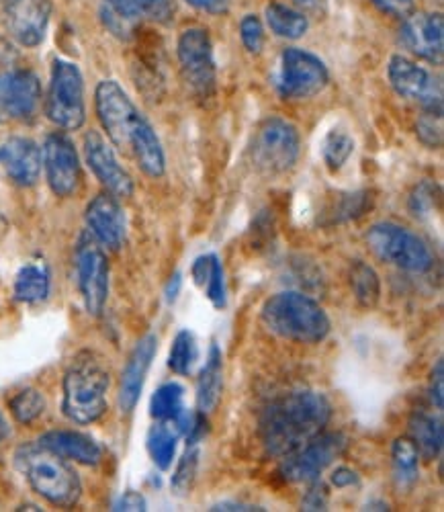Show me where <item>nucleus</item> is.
<instances>
[{
    "instance_id": "3",
    "label": "nucleus",
    "mask_w": 444,
    "mask_h": 512,
    "mask_svg": "<svg viewBox=\"0 0 444 512\" xmlns=\"http://www.w3.org/2000/svg\"><path fill=\"white\" fill-rule=\"evenodd\" d=\"M262 324L273 334L299 345H316L330 334L326 310L299 291H281L264 302Z\"/></svg>"
},
{
    "instance_id": "21",
    "label": "nucleus",
    "mask_w": 444,
    "mask_h": 512,
    "mask_svg": "<svg viewBox=\"0 0 444 512\" xmlns=\"http://www.w3.org/2000/svg\"><path fill=\"white\" fill-rule=\"evenodd\" d=\"M0 166L19 187H33L41 173V152L29 138H9L0 144Z\"/></svg>"
},
{
    "instance_id": "26",
    "label": "nucleus",
    "mask_w": 444,
    "mask_h": 512,
    "mask_svg": "<svg viewBox=\"0 0 444 512\" xmlns=\"http://www.w3.org/2000/svg\"><path fill=\"white\" fill-rule=\"evenodd\" d=\"M393 480L399 490H410L420 478V453L412 439H397L391 447Z\"/></svg>"
},
{
    "instance_id": "4",
    "label": "nucleus",
    "mask_w": 444,
    "mask_h": 512,
    "mask_svg": "<svg viewBox=\"0 0 444 512\" xmlns=\"http://www.w3.org/2000/svg\"><path fill=\"white\" fill-rule=\"evenodd\" d=\"M17 469L29 486L56 506H74L82 494V484L74 467L54 451L39 443H27L15 453Z\"/></svg>"
},
{
    "instance_id": "11",
    "label": "nucleus",
    "mask_w": 444,
    "mask_h": 512,
    "mask_svg": "<svg viewBox=\"0 0 444 512\" xmlns=\"http://www.w3.org/2000/svg\"><path fill=\"white\" fill-rule=\"evenodd\" d=\"M326 64L309 52L289 48L281 56V72L277 80V91L283 99H309L316 97L328 87Z\"/></svg>"
},
{
    "instance_id": "39",
    "label": "nucleus",
    "mask_w": 444,
    "mask_h": 512,
    "mask_svg": "<svg viewBox=\"0 0 444 512\" xmlns=\"http://www.w3.org/2000/svg\"><path fill=\"white\" fill-rule=\"evenodd\" d=\"M434 187L432 185H428V183H424V185H420L418 189H416V193L412 195V201H410V207H412V211H414V216L416 218H422V216H426V213L432 209V205H434Z\"/></svg>"
},
{
    "instance_id": "24",
    "label": "nucleus",
    "mask_w": 444,
    "mask_h": 512,
    "mask_svg": "<svg viewBox=\"0 0 444 512\" xmlns=\"http://www.w3.org/2000/svg\"><path fill=\"white\" fill-rule=\"evenodd\" d=\"M408 431L420 457H424L426 461H432L442 453L444 429L438 416H432L428 412H414L408 422Z\"/></svg>"
},
{
    "instance_id": "45",
    "label": "nucleus",
    "mask_w": 444,
    "mask_h": 512,
    "mask_svg": "<svg viewBox=\"0 0 444 512\" xmlns=\"http://www.w3.org/2000/svg\"><path fill=\"white\" fill-rule=\"evenodd\" d=\"M187 3L199 11L211 13V15H219L228 11V3L230 0H187Z\"/></svg>"
},
{
    "instance_id": "44",
    "label": "nucleus",
    "mask_w": 444,
    "mask_h": 512,
    "mask_svg": "<svg viewBox=\"0 0 444 512\" xmlns=\"http://www.w3.org/2000/svg\"><path fill=\"white\" fill-rule=\"evenodd\" d=\"M330 480H332V484L336 488H352V486H359L361 484L359 474L354 472V469H350V467H338Z\"/></svg>"
},
{
    "instance_id": "30",
    "label": "nucleus",
    "mask_w": 444,
    "mask_h": 512,
    "mask_svg": "<svg viewBox=\"0 0 444 512\" xmlns=\"http://www.w3.org/2000/svg\"><path fill=\"white\" fill-rule=\"evenodd\" d=\"M266 23H269L271 31L285 39H299L305 35L309 23L307 17L287 5L273 3L266 7Z\"/></svg>"
},
{
    "instance_id": "40",
    "label": "nucleus",
    "mask_w": 444,
    "mask_h": 512,
    "mask_svg": "<svg viewBox=\"0 0 444 512\" xmlns=\"http://www.w3.org/2000/svg\"><path fill=\"white\" fill-rule=\"evenodd\" d=\"M375 7L391 17L406 19L414 11V0H373Z\"/></svg>"
},
{
    "instance_id": "27",
    "label": "nucleus",
    "mask_w": 444,
    "mask_h": 512,
    "mask_svg": "<svg viewBox=\"0 0 444 512\" xmlns=\"http://www.w3.org/2000/svg\"><path fill=\"white\" fill-rule=\"evenodd\" d=\"M115 15L125 21L152 19L158 23H168L174 15L172 0H107Z\"/></svg>"
},
{
    "instance_id": "6",
    "label": "nucleus",
    "mask_w": 444,
    "mask_h": 512,
    "mask_svg": "<svg viewBox=\"0 0 444 512\" xmlns=\"http://www.w3.org/2000/svg\"><path fill=\"white\" fill-rule=\"evenodd\" d=\"M367 242L381 261L395 265L410 273H426L432 269L434 259L430 248L404 226L393 222H381L371 226L367 232Z\"/></svg>"
},
{
    "instance_id": "50",
    "label": "nucleus",
    "mask_w": 444,
    "mask_h": 512,
    "mask_svg": "<svg viewBox=\"0 0 444 512\" xmlns=\"http://www.w3.org/2000/svg\"><path fill=\"white\" fill-rule=\"evenodd\" d=\"M293 3H297V5H301V7H314L318 0H293Z\"/></svg>"
},
{
    "instance_id": "17",
    "label": "nucleus",
    "mask_w": 444,
    "mask_h": 512,
    "mask_svg": "<svg viewBox=\"0 0 444 512\" xmlns=\"http://www.w3.org/2000/svg\"><path fill=\"white\" fill-rule=\"evenodd\" d=\"M84 154L88 166H91L95 177L103 183L107 193H111L117 199H127L133 195V179L119 164L111 144H107V140L99 132L86 134Z\"/></svg>"
},
{
    "instance_id": "35",
    "label": "nucleus",
    "mask_w": 444,
    "mask_h": 512,
    "mask_svg": "<svg viewBox=\"0 0 444 512\" xmlns=\"http://www.w3.org/2000/svg\"><path fill=\"white\" fill-rule=\"evenodd\" d=\"M197 465H199V449L197 445H189L187 453L183 455L179 467L172 476V488L179 494H187L193 488L195 476H197Z\"/></svg>"
},
{
    "instance_id": "7",
    "label": "nucleus",
    "mask_w": 444,
    "mask_h": 512,
    "mask_svg": "<svg viewBox=\"0 0 444 512\" xmlns=\"http://www.w3.org/2000/svg\"><path fill=\"white\" fill-rule=\"evenodd\" d=\"M299 156V132L297 127L283 119L271 117L262 121L252 144L254 166L264 175H283Z\"/></svg>"
},
{
    "instance_id": "42",
    "label": "nucleus",
    "mask_w": 444,
    "mask_h": 512,
    "mask_svg": "<svg viewBox=\"0 0 444 512\" xmlns=\"http://www.w3.org/2000/svg\"><path fill=\"white\" fill-rule=\"evenodd\" d=\"M430 398L432 404L442 410L444 404V363L442 359L436 363V367L432 369V379H430Z\"/></svg>"
},
{
    "instance_id": "13",
    "label": "nucleus",
    "mask_w": 444,
    "mask_h": 512,
    "mask_svg": "<svg viewBox=\"0 0 444 512\" xmlns=\"http://www.w3.org/2000/svg\"><path fill=\"white\" fill-rule=\"evenodd\" d=\"M179 62L193 93L207 99L215 91V60L209 33L201 27L187 29L179 39Z\"/></svg>"
},
{
    "instance_id": "1",
    "label": "nucleus",
    "mask_w": 444,
    "mask_h": 512,
    "mask_svg": "<svg viewBox=\"0 0 444 512\" xmlns=\"http://www.w3.org/2000/svg\"><path fill=\"white\" fill-rule=\"evenodd\" d=\"M95 103L99 121L111 144L136 160L144 175L160 179L166 170L162 144L150 121L131 103L119 82L103 80L97 87Z\"/></svg>"
},
{
    "instance_id": "48",
    "label": "nucleus",
    "mask_w": 444,
    "mask_h": 512,
    "mask_svg": "<svg viewBox=\"0 0 444 512\" xmlns=\"http://www.w3.org/2000/svg\"><path fill=\"white\" fill-rule=\"evenodd\" d=\"M211 510H262V508L248 506V504H236V502H221V504H215Z\"/></svg>"
},
{
    "instance_id": "36",
    "label": "nucleus",
    "mask_w": 444,
    "mask_h": 512,
    "mask_svg": "<svg viewBox=\"0 0 444 512\" xmlns=\"http://www.w3.org/2000/svg\"><path fill=\"white\" fill-rule=\"evenodd\" d=\"M240 35L244 41V48L250 54H260L262 46H264V29L262 23L256 15H246L240 23Z\"/></svg>"
},
{
    "instance_id": "49",
    "label": "nucleus",
    "mask_w": 444,
    "mask_h": 512,
    "mask_svg": "<svg viewBox=\"0 0 444 512\" xmlns=\"http://www.w3.org/2000/svg\"><path fill=\"white\" fill-rule=\"evenodd\" d=\"M9 433H11L9 422H7V418L3 416V412H0V441H5V439L9 437Z\"/></svg>"
},
{
    "instance_id": "14",
    "label": "nucleus",
    "mask_w": 444,
    "mask_h": 512,
    "mask_svg": "<svg viewBox=\"0 0 444 512\" xmlns=\"http://www.w3.org/2000/svg\"><path fill=\"white\" fill-rule=\"evenodd\" d=\"M41 103V84L31 70H7L0 74V123L33 119Z\"/></svg>"
},
{
    "instance_id": "5",
    "label": "nucleus",
    "mask_w": 444,
    "mask_h": 512,
    "mask_svg": "<svg viewBox=\"0 0 444 512\" xmlns=\"http://www.w3.org/2000/svg\"><path fill=\"white\" fill-rule=\"evenodd\" d=\"M109 371L95 353H80L64 375V414L76 424H91L107 412Z\"/></svg>"
},
{
    "instance_id": "12",
    "label": "nucleus",
    "mask_w": 444,
    "mask_h": 512,
    "mask_svg": "<svg viewBox=\"0 0 444 512\" xmlns=\"http://www.w3.org/2000/svg\"><path fill=\"white\" fill-rule=\"evenodd\" d=\"M387 74L399 97L420 105L426 113L442 115V84L428 70L404 56H393Z\"/></svg>"
},
{
    "instance_id": "29",
    "label": "nucleus",
    "mask_w": 444,
    "mask_h": 512,
    "mask_svg": "<svg viewBox=\"0 0 444 512\" xmlns=\"http://www.w3.org/2000/svg\"><path fill=\"white\" fill-rule=\"evenodd\" d=\"M350 289L359 306L371 310L381 300V281L375 269L363 261H354L350 267Z\"/></svg>"
},
{
    "instance_id": "2",
    "label": "nucleus",
    "mask_w": 444,
    "mask_h": 512,
    "mask_svg": "<svg viewBox=\"0 0 444 512\" xmlns=\"http://www.w3.org/2000/svg\"><path fill=\"white\" fill-rule=\"evenodd\" d=\"M332 418V404L320 392H291L264 408L260 441L271 457H287L324 433Z\"/></svg>"
},
{
    "instance_id": "25",
    "label": "nucleus",
    "mask_w": 444,
    "mask_h": 512,
    "mask_svg": "<svg viewBox=\"0 0 444 512\" xmlns=\"http://www.w3.org/2000/svg\"><path fill=\"white\" fill-rule=\"evenodd\" d=\"M50 295V271L41 261L25 263L15 277V297L25 304L43 302Z\"/></svg>"
},
{
    "instance_id": "28",
    "label": "nucleus",
    "mask_w": 444,
    "mask_h": 512,
    "mask_svg": "<svg viewBox=\"0 0 444 512\" xmlns=\"http://www.w3.org/2000/svg\"><path fill=\"white\" fill-rule=\"evenodd\" d=\"M179 437L181 433L176 431V426L166 420H158V424H154L148 433V453L162 472L170 469L176 457V443H179Z\"/></svg>"
},
{
    "instance_id": "41",
    "label": "nucleus",
    "mask_w": 444,
    "mask_h": 512,
    "mask_svg": "<svg viewBox=\"0 0 444 512\" xmlns=\"http://www.w3.org/2000/svg\"><path fill=\"white\" fill-rule=\"evenodd\" d=\"M215 261H217L215 254H203V256H199V259L193 263L191 275H193V281H195L197 287H205V285H207Z\"/></svg>"
},
{
    "instance_id": "33",
    "label": "nucleus",
    "mask_w": 444,
    "mask_h": 512,
    "mask_svg": "<svg viewBox=\"0 0 444 512\" xmlns=\"http://www.w3.org/2000/svg\"><path fill=\"white\" fill-rule=\"evenodd\" d=\"M11 414L15 416L17 422L21 424H31L33 420H37L43 410H46V400H43L41 392L27 388L23 392H19L11 402H9Z\"/></svg>"
},
{
    "instance_id": "32",
    "label": "nucleus",
    "mask_w": 444,
    "mask_h": 512,
    "mask_svg": "<svg viewBox=\"0 0 444 512\" xmlns=\"http://www.w3.org/2000/svg\"><path fill=\"white\" fill-rule=\"evenodd\" d=\"M197 359H199V349H197V340H195L193 332L181 330L179 334H176L174 343L170 347L168 367L176 375H189L193 371Z\"/></svg>"
},
{
    "instance_id": "34",
    "label": "nucleus",
    "mask_w": 444,
    "mask_h": 512,
    "mask_svg": "<svg viewBox=\"0 0 444 512\" xmlns=\"http://www.w3.org/2000/svg\"><path fill=\"white\" fill-rule=\"evenodd\" d=\"M354 152V142L344 132H330L324 140V160L332 170H338L344 166V162Z\"/></svg>"
},
{
    "instance_id": "31",
    "label": "nucleus",
    "mask_w": 444,
    "mask_h": 512,
    "mask_svg": "<svg viewBox=\"0 0 444 512\" xmlns=\"http://www.w3.org/2000/svg\"><path fill=\"white\" fill-rule=\"evenodd\" d=\"M183 402H185L183 386H179V383H174V381L164 383V386H160L154 392V396L150 400V414L156 420L172 422L183 412V408H185Z\"/></svg>"
},
{
    "instance_id": "22",
    "label": "nucleus",
    "mask_w": 444,
    "mask_h": 512,
    "mask_svg": "<svg viewBox=\"0 0 444 512\" xmlns=\"http://www.w3.org/2000/svg\"><path fill=\"white\" fill-rule=\"evenodd\" d=\"M39 445L54 451L56 455L78 461L84 465H97L103 457V449L95 439L74 431H52L39 439Z\"/></svg>"
},
{
    "instance_id": "15",
    "label": "nucleus",
    "mask_w": 444,
    "mask_h": 512,
    "mask_svg": "<svg viewBox=\"0 0 444 512\" xmlns=\"http://www.w3.org/2000/svg\"><path fill=\"white\" fill-rule=\"evenodd\" d=\"M43 166L50 189L58 197H70L78 191L82 181V168L74 144L64 134L48 136L43 144Z\"/></svg>"
},
{
    "instance_id": "43",
    "label": "nucleus",
    "mask_w": 444,
    "mask_h": 512,
    "mask_svg": "<svg viewBox=\"0 0 444 512\" xmlns=\"http://www.w3.org/2000/svg\"><path fill=\"white\" fill-rule=\"evenodd\" d=\"M326 506H328V492L316 480L312 490H309L303 498V510H326Z\"/></svg>"
},
{
    "instance_id": "38",
    "label": "nucleus",
    "mask_w": 444,
    "mask_h": 512,
    "mask_svg": "<svg viewBox=\"0 0 444 512\" xmlns=\"http://www.w3.org/2000/svg\"><path fill=\"white\" fill-rule=\"evenodd\" d=\"M442 115L436 113H426L418 121V138L426 146H440L442 144Z\"/></svg>"
},
{
    "instance_id": "9",
    "label": "nucleus",
    "mask_w": 444,
    "mask_h": 512,
    "mask_svg": "<svg viewBox=\"0 0 444 512\" xmlns=\"http://www.w3.org/2000/svg\"><path fill=\"white\" fill-rule=\"evenodd\" d=\"M46 113L62 130H78L86 119L84 82L76 64L56 60L52 70Z\"/></svg>"
},
{
    "instance_id": "47",
    "label": "nucleus",
    "mask_w": 444,
    "mask_h": 512,
    "mask_svg": "<svg viewBox=\"0 0 444 512\" xmlns=\"http://www.w3.org/2000/svg\"><path fill=\"white\" fill-rule=\"evenodd\" d=\"M181 285H183V279H181V273H174L166 285V300L168 302H174L176 295H179L181 291Z\"/></svg>"
},
{
    "instance_id": "37",
    "label": "nucleus",
    "mask_w": 444,
    "mask_h": 512,
    "mask_svg": "<svg viewBox=\"0 0 444 512\" xmlns=\"http://www.w3.org/2000/svg\"><path fill=\"white\" fill-rule=\"evenodd\" d=\"M203 289H205L207 300L217 310L226 308V279H224V267H221L219 259L215 261V265L211 269V275H209V281H207V285Z\"/></svg>"
},
{
    "instance_id": "10",
    "label": "nucleus",
    "mask_w": 444,
    "mask_h": 512,
    "mask_svg": "<svg viewBox=\"0 0 444 512\" xmlns=\"http://www.w3.org/2000/svg\"><path fill=\"white\" fill-rule=\"evenodd\" d=\"M346 447L348 439L342 433H320L295 453L283 457L279 474L291 484L316 482Z\"/></svg>"
},
{
    "instance_id": "19",
    "label": "nucleus",
    "mask_w": 444,
    "mask_h": 512,
    "mask_svg": "<svg viewBox=\"0 0 444 512\" xmlns=\"http://www.w3.org/2000/svg\"><path fill=\"white\" fill-rule=\"evenodd\" d=\"M86 226L103 246L119 250L125 242V213L111 193L97 195L86 207Z\"/></svg>"
},
{
    "instance_id": "16",
    "label": "nucleus",
    "mask_w": 444,
    "mask_h": 512,
    "mask_svg": "<svg viewBox=\"0 0 444 512\" xmlns=\"http://www.w3.org/2000/svg\"><path fill=\"white\" fill-rule=\"evenodd\" d=\"M3 13L9 33L19 44L35 48L46 37L52 3L50 0H3Z\"/></svg>"
},
{
    "instance_id": "23",
    "label": "nucleus",
    "mask_w": 444,
    "mask_h": 512,
    "mask_svg": "<svg viewBox=\"0 0 444 512\" xmlns=\"http://www.w3.org/2000/svg\"><path fill=\"white\" fill-rule=\"evenodd\" d=\"M224 390V363H221V351L217 345H211L205 367L197 379V406L199 412L209 414L215 410Z\"/></svg>"
},
{
    "instance_id": "46",
    "label": "nucleus",
    "mask_w": 444,
    "mask_h": 512,
    "mask_svg": "<svg viewBox=\"0 0 444 512\" xmlns=\"http://www.w3.org/2000/svg\"><path fill=\"white\" fill-rule=\"evenodd\" d=\"M115 510H146V500L138 492H127L119 498Z\"/></svg>"
},
{
    "instance_id": "8",
    "label": "nucleus",
    "mask_w": 444,
    "mask_h": 512,
    "mask_svg": "<svg viewBox=\"0 0 444 512\" xmlns=\"http://www.w3.org/2000/svg\"><path fill=\"white\" fill-rule=\"evenodd\" d=\"M74 265L82 302L88 314L99 316L109 295V261L103 244L91 232H84L78 238Z\"/></svg>"
},
{
    "instance_id": "20",
    "label": "nucleus",
    "mask_w": 444,
    "mask_h": 512,
    "mask_svg": "<svg viewBox=\"0 0 444 512\" xmlns=\"http://www.w3.org/2000/svg\"><path fill=\"white\" fill-rule=\"evenodd\" d=\"M156 351H158V338L154 334H146L136 345V349H133V353L123 369L121 388H119V406L125 414L133 412V408H136V404L142 396L146 375L154 361Z\"/></svg>"
},
{
    "instance_id": "18",
    "label": "nucleus",
    "mask_w": 444,
    "mask_h": 512,
    "mask_svg": "<svg viewBox=\"0 0 444 512\" xmlns=\"http://www.w3.org/2000/svg\"><path fill=\"white\" fill-rule=\"evenodd\" d=\"M402 44L414 56L440 64L444 56V21L440 13H414L404 19Z\"/></svg>"
}]
</instances>
